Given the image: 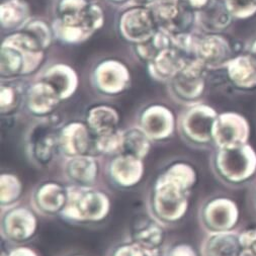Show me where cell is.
I'll use <instances>...</instances> for the list:
<instances>
[{
    "label": "cell",
    "instance_id": "obj_1",
    "mask_svg": "<svg viewBox=\"0 0 256 256\" xmlns=\"http://www.w3.org/2000/svg\"><path fill=\"white\" fill-rule=\"evenodd\" d=\"M47 52L24 30L4 34L0 45V78L18 80L36 76L45 66Z\"/></svg>",
    "mask_w": 256,
    "mask_h": 256
},
{
    "label": "cell",
    "instance_id": "obj_2",
    "mask_svg": "<svg viewBox=\"0 0 256 256\" xmlns=\"http://www.w3.org/2000/svg\"><path fill=\"white\" fill-rule=\"evenodd\" d=\"M92 0H55L51 20L55 38L66 46H77L92 38L86 26Z\"/></svg>",
    "mask_w": 256,
    "mask_h": 256
},
{
    "label": "cell",
    "instance_id": "obj_3",
    "mask_svg": "<svg viewBox=\"0 0 256 256\" xmlns=\"http://www.w3.org/2000/svg\"><path fill=\"white\" fill-rule=\"evenodd\" d=\"M212 168L222 182L232 186H242L256 174V151L249 143L217 148L212 156Z\"/></svg>",
    "mask_w": 256,
    "mask_h": 256
},
{
    "label": "cell",
    "instance_id": "obj_4",
    "mask_svg": "<svg viewBox=\"0 0 256 256\" xmlns=\"http://www.w3.org/2000/svg\"><path fill=\"white\" fill-rule=\"evenodd\" d=\"M68 198L61 217L72 223H98L110 214V200L94 186H67Z\"/></svg>",
    "mask_w": 256,
    "mask_h": 256
},
{
    "label": "cell",
    "instance_id": "obj_5",
    "mask_svg": "<svg viewBox=\"0 0 256 256\" xmlns=\"http://www.w3.org/2000/svg\"><path fill=\"white\" fill-rule=\"evenodd\" d=\"M190 192L178 184L158 176L151 194L152 215L162 224H174L186 217L190 206Z\"/></svg>",
    "mask_w": 256,
    "mask_h": 256
},
{
    "label": "cell",
    "instance_id": "obj_6",
    "mask_svg": "<svg viewBox=\"0 0 256 256\" xmlns=\"http://www.w3.org/2000/svg\"><path fill=\"white\" fill-rule=\"evenodd\" d=\"M60 122L54 114L38 118L26 135V152L38 167H46L59 152Z\"/></svg>",
    "mask_w": 256,
    "mask_h": 256
},
{
    "label": "cell",
    "instance_id": "obj_7",
    "mask_svg": "<svg viewBox=\"0 0 256 256\" xmlns=\"http://www.w3.org/2000/svg\"><path fill=\"white\" fill-rule=\"evenodd\" d=\"M90 81L98 94L114 98L130 88L132 72L124 60L118 57H104L92 68Z\"/></svg>",
    "mask_w": 256,
    "mask_h": 256
},
{
    "label": "cell",
    "instance_id": "obj_8",
    "mask_svg": "<svg viewBox=\"0 0 256 256\" xmlns=\"http://www.w3.org/2000/svg\"><path fill=\"white\" fill-rule=\"evenodd\" d=\"M218 116L217 110L208 104L198 102L188 106L178 120L182 137L198 147L212 144V129Z\"/></svg>",
    "mask_w": 256,
    "mask_h": 256
},
{
    "label": "cell",
    "instance_id": "obj_9",
    "mask_svg": "<svg viewBox=\"0 0 256 256\" xmlns=\"http://www.w3.org/2000/svg\"><path fill=\"white\" fill-rule=\"evenodd\" d=\"M208 70L196 59L190 60L184 68L166 85L176 102L186 106L200 102L206 86Z\"/></svg>",
    "mask_w": 256,
    "mask_h": 256
},
{
    "label": "cell",
    "instance_id": "obj_10",
    "mask_svg": "<svg viewBox=\"0 0 256 256\" xmlns=\"http://www.w3.org/2000/svg\"><path fill=\"white\" fill-rule=\"evenodd\" d=\"M116 30L122 40L133 46L152 38L157 32L158 26L149 8L129 6L120 10L116 20Z\"/></svg>",
    "mask_w": 256,
    "mask_h": 256
},
{
    "label": "cell",
    "instance_id": "obj_11",
    "mask_svg": "<svg viewBox=\"0 0 256 256\" xmlns=\"http://www.w3.org/2000/svg\"><path fill=\"white\" fill-rule=\"evenodd\" d=\"M158 30L174 36L196 30V12L184 0H155L149 8Z\"/></svg>",
    "mask_w": 256,
    "mask_h": 256
},
{
    "label": "cell",
    "instance_id": "obj_12",
    "mask_svg": "<svg viewBox=\"0 0 256 256\" xmlns=\"http://www.w3.org/2000/svg\"><path fill=\"white\" fill-rule=\"evenodd\" d=\"M200 220L208 233L231 232L239 223L240 210L232 198L216 196L202 206Z\"/></svg>",
    "mask_w": 256,
    "mask_h": 256
},
{
    "label": "cell",
    "instance_id": "obj_13",
    "mask_svg": "<svg viewBox=\"0 0 256 256\" xmlns=\"http://www.w3.org/2000/svg\"><path fill=\"white\" fill-rule=\"evenodd\" d=\"M249 139L250 124L244 116L233 112L219 114L212 129V144L216 148L248 144Z\"/></svg>",
    "mask_w": 256,
    "mask_h": 256
},
{
    "label": "cell",
    "instance_id": "obj_14",
    "mask_svg": "<svg viewBox=\"0 0 256 256\" xmlns=\"http://www.w3.org/2000/svg\"><path fill=\"white\" fill-rule=\"evenodd\" d=\"M176 124L172 108L162 104H153L142 110L138 126L153 142H162L174 135Z\"/></svg>",
    "mask_w": 256,
    "mask_h": 256
},
{
    "label": "cell",
    "instance_id": "obj_15",
    "mask_svg": "<svg viewBox=\"0 0 256 256\" xmlns=\"http://www.w3.org/2000/svg\"><path fill=\"white\" fill-rule=\"evenodd\" d=\"M38 229L34 212L24 206H14L4 212L2 218V235L12 243H22L32 239Z\"/></svg>",
    "mask_w": 256,
    "mask_h": 256
},
{
    "label": "cell",
    "instance_id": "obj_16",
    "mask_svg": "<svg viewBox=\"0 0 256 256\" xmlns=\"http://www.w3.org/2000/svg\"><path fill=\"white\" fill-rule=\"evenodd\" d=\"M233 58L231 42L223 34H200L196 50V59L208 71L225 68Z\"/></svg>",
    "mask_w": 256,
    "mask_h": 256
},
{
    "label": "cell",
    "instance_id": "obj_17",
    "mask_svg": "<svg viewBox=\"0 0 256 256\" xmlns=\"http://www.w3.org/2000/svg\"><path fill=\"white\" fill-rule=\"evenodd\" d=\"M61 102L59 94L47 81L34 77L28 85L24 106L32 116L40 118L52 116Z\"/></svg>",
    "mask_w": 256,
    "mask_h": 256
},
{
    "label": "cell",
    "instance_id": "obj_18",
    "mask_svg": "<svg viewBox=\"0 0 256 256\" xmlns=\"http://www.w3.org/2000/svg\"><path fill=\"white\" fill-rule=\"evenodd\" d=\"M94 139L86 122H70L60 129L59 152L65 158L94 153Z\"/></svg>",
    "mask_w": 256,
    "mask_h": 256
},
{
    "label": "cell",
    "instance_id": "obj_19",
    "mask_svg": "<svg viewBox=\"0 0 256 256\" xmlns=\"http://www.w3.org/2000/svg\"><path fill=\"white\" fill-rule=\"evenodd\" d=\"M108 174L114 186L120 188H132L139 184L145 174V166L142 159L120 153L110 160Z\"/></svg>",
    "mask_w": 256,
    "mask_h": 256
},
{
    "label": "cell",
    "instance_id": "obj_20",
    "mask_svg": "<svg viewBox=\"0 0 256 256\" xmlns=\"http://www.w3.org/2000/svg\"><path fill=\"white\" fill-rule=\"evenodd\" d=\"M50 83L59 94L62 102L70 100L79 88V75L75 68L64 62L45 65L34 76Z\"/></svg>",
    "mask_w": 256,
    "mask_h": 256
},
{
    "label": "cell",
    "instance_id": "obj_21",
    "mask_svg": "<svg viewBox=\"0 0 256 256\" xmlns=\"http://www.w3.org/2000/svg\"><path fill=\"white\" fill-rule=\"evenodd\" d=\"M192 60L172 44L162 50L149 64L146 65L148 75L159 83L167 84L172 81Z\"/></svg>",
    "mask_w": 256,
    "mask_h": 256
},
{
    "label": "cell",
    "instance_id": "obj_22",
    "mask_svg": "<svg viewBox=\"0 0 256 256\" xmlns=\"http://www.w3.org/2000/svg\"><path fill=\"white\" fill-rule=\"evenodd\" d=\"M68 198L67 188L56 182H46L40 184L32 194V206L42 215H60Z\"/></svg>",
    "mask_w": 256,
    "mask_h": 256
},
{
    "label": "cell",
    "instance_id": "obj_23",
    "mask_svg": "<svg viewBox=\"0 0 256 256\" xmlns=\"http://www.w3.org/2000/svg\"><path fill=\"white\" fill-rule=\"evenodd\" d=\"M64 174L74 186H94L100 176V164L92 154L66 158Z\"/></svg>",
    "mask_w": 256,
    "mask_h": 256
},
{
    "label": "cell",
    "instance_id": "obj_24",
    "mask_svg": "<svg viewBox=\"0 0 256 256\" xmlns=\"http://www.w3.org/2000/svg\"><path fill=\"white\" fill-rule=\"evenodd\" d=\"M233 16L228 10L224 0H212L204 8L196 12V30L202 34H223Z\"/></svg>",
    "mask_w": 256,
    "mask_h": 256
},
{
    "label": "cell",
    "instance_id": "obj_25",
    "mask_svg": "<svg viewBox=\"0 0 256 256\" xmlns=\"http://www.w3.org/2000/svg\"><path fill=\"white\" fill-rule=\"evenodd\" d=\"M130 234L133 242L153 250H158L165 238L163 224L147 214H140L133 220Z\"/></svg>",
    "mask_w": 256,
    "mask_h": 256
},
{
    "label": "cell",
    "instance_id": "obj_26",
    "mask_svg": "<svg viewBox=\"0 0 256 256\" xmlns=\"http://www.w3.org/2000/svg\"><path fill=\"white\" fill-rule=\"evenodd\" d=\"M32 16L28 0H2L0 4V26L4 34L22 30Z\"/></svg>",
    "mask_w": 256,
    "mask_h": 256
},
{
    "label": "cell",
    "instance_id": "obj_27",
    "mask_svg": "<svg viewBox=\"0 0 256 256\" xmlns=\"http://www.w3.org/2000/svg\"><path fill=\"white\" fill-rule=\"evenodd\" d=\"M225 69L228 79L236 88L241 90L256 88V60L250 54L234 57Z\"/></svg>",
    "mask_w": 256,
    "mask_h": 256
},
{
    "label": "cell",
    "instance_id": "obj_28",
    "mask_svg": "<svg viewBox=\"0 0 256 256\" xmlns=\"http://www.w3.org/2000/svg\"><path fill=\"white\" fill-rule=\"evenodd\" d=\"M242 250L239 232L208 233L200 247L202 256H237Z\"/></svg>",
    "mask_w": 256,
    "mask_h": 256
},
{
    "label": "cell",
    "instance_id": "obj_29",
    "mask_svg": "<svg viewBox=\"0 0 256 256\" xmlns=\"http://www.w3.org/2000/svg\"><path fill=\"white\" fill-rule=\"evenodd\" d=\"M120 116L116 108L108 104L92 106L86 114L85 122L88 124L94 136L112 132L118 129Z\"/></svg>",
    "mask_w": 256,
    "mask_h": 256
},
{
    "label": "cell",
    "instance_id": "obj_30",
    "mask_svg": "<svg viewBox=\"0 0 256 256\" xmlns=\"http://www.w3.org/2000/svg\"><path fill=\"white\" fill-rule=\"evenodd\" d=\"M24 79L2 80L0 85V112L2 116H10L16 112L24 104V98L28 88Z\"/></svg>",
    "mask_w": 256,
    "mask_h": 256
},
{
    "label": "cell",
    "instance_id": "obj_31",
    "mask_svg": "<svg viewBox=\"0 0 256 256\" xmlns=\"http://www.w3.org/2000/svg\"><path fill=\"white\" fill-rule=\"evenodd\" d=\"M152 142L139 126L129 128L122 134V153L144 160L151 151Z\"/></svg>",
    "mask_w": 256,
    "mask_h": 256
},
{
    "label": "cell",
    "instance_id": "obj_32",
    "mask_svg": "<svg viewBox=\"0 0 256 256\" xmlns=\"http://www.w3.org/2000/svg\"><path fill=\"white\" fill-rule=\"evenodd\" d=\"M172 46V38L163 30H158L157 32L141 44L133 45L132 51L135 57L145 66L149 64L162 50Z\"/></svg>",
    "mask_w": 256,
    "mask_h": 256
},
{
    "label": "cell",
    "instance_id": "obj_33",
    "mask_svg": "<svg viewBox=\"0 0 256 256\" xmlns=\"http://www.w3.org/2000/svg\"><path fill=\"white\" fill-rule=\"evenodd\" d=\"M167 180L178 184L190 192L198 182V172L194 167L186 162H176L169 165L161 174Z\"/></svg>",
    "mask_w": 256,
    "mask_h": 256
},
{
    "label": "cell",
    "instance_id": "obj_34",
    "mask_svg": "<svg viewBox=\"0 0 256 256\" xmlns=\"http://www.w3.org/2000/svg\"><path fill=\"white\" fill-rule=\"evenodd\" d=\"M22 194V182L14 174L0 176V204L4 208L16 206Z\"/></svg>",
    "mask_w": 256,
    "mask_h": 256
},
{
    "label": "cell",
    "instance_id": "obj_35",
    "mask_svg": "<svg viewBox=\"0 0 256 256\" xmlns=\"http://www.w3.org/2000/svg\"><path fill=\"white\" fill-rule=\"evenodd\" d=\"M22 30L32 34L46 51L52 47L56 40L52 22L44 18L32 16Z\"/></svg>",
    "mask_w": 256,
    "mask_h": 256
},
{
    "label": "cell",
    "instance_id": "obj_36",
    "mask_svg": "<svg viewBox=\"0 0 256 256\" xmlns=\"http://www.w3.org/2000/svg\"><path fill=\"white\" fill-rule=\"evenodd\" d=\"M124 131L116 129L112 132L94 136V152L102 155H116L122 153Z\"/></svg>",
    "mask_w": 256,
    "mask_h": 256
},
{
    "label": "cell",
    "instance_id": "obj_37",
    "mask_svg": "<svg viewBox=\"0 0 256 256\" xmlns=\"http://www.w3.org/2000/svg\"><path fill=\"white\" fill-rule=\"evenodd\" d=\"M233 18L245 20L256 14V0H224Z\"/></svg>",
    "mask_w": 256,
    "mask_h": 256
},
{
    "label": "cell",
    "instance_id": "obj_38",
    "mask_svg": "<svg viewBox=\"0 0 256 256\" xmlns=\"http://www.w3.org/2000/svg\"><path fill=\"white\" fill-rule=\"evenodd\" d=\"M112 256H158V250L148 249L132 241L118 246Z\"/></svg>",
    "mask_w": 256,
    "mask_h": 256
},
{
    "label": "cell",
    "instance_id": "obj_39",
    "mask_svg": "<svg viewBox=\"0 0 256 256\" xmlns=\"http://www.w3.org/2000/svg\"><path fill=\"white\" fill-rule=\"evenodd\" d=\"M239 240L242 250L256 255V226L239 232Z\"/></svg>",
    "mask_w": 256,
    "mask_h": 256
},
{
    "label": "cell",
    "instance_id": "obj_40",
    "mask_svg": "<svg viewBox=\"0 0 256 256\" xmlns=\"http://www.w3.org/2000/svg\"><path fill=\"white\" fill-rule=\"evenodd\" d=\"M166 256H198V254L192 245L180 243L170 248Z\"/></svg>",
    "mask_w": 256,
    "mask_h": 256
},
{
    "label": "cell",
    "instance_id": "obj_41",
    "mask_svg": "<svg viewBox=\"0 0 256 256\" xmlns=\"http://www.w3.org/2000/svg\"><path fill=\"white\" fill-rule=\"evenodd\" d=\"M8 256H40L34 249L26 246L14 248L8 252Z\"/></svg>",
    "mask_w": 256,
    "mask_h": 256
},
{
    "label": "cell",
    "instance_id": "obj_42",
    "mask_svg": "<svg viewBox=\"0 0 256 256\" xmlns=\"http://www.w3.org/2000/svg\"><path fill=\"white\" fill-rule=\"evenodd\" d=\"M212 2V0H184V2L186 4H188L196 12L204 8Z\"/></svg>",
    "mask_w": 256,
    "mask_h": 256
},
{
    "label": "cell",
    "instance_id": "obj_43",
    "mask_svg": "<svg viewBox=\"0 0 256 256\" xmlns=\"http://www.w3.org/2000/svg\"><path fill=\"white\" fill-rule=\"evenodd\" d=\"M104 2L116 8L122 10V8H124L126 6H131L133 0H104Z\"/></svg>",
    "mask_w": 256,
    "mask_h": 256
},
{
    "label": "cell",
    "instance_id": "obj_44",
    "mask_svg": "<svg viewBox=\"0 0 256 256\" xmlns=\"http://www.w3.org/2000/svg\"><path fill=\"white\" fill-rule=\"evenodd\" d=\"M154 2H155V0H133L131 6L150 8Z\"/></svg>",
    "mask_w": 256,
    "mask_h": 256
},
{
    "label": "cell",
    "instance_id": "obj_45",
    "mask_svg": "<svg viewBox=\"0 0 256 256\" xmlns=\"http://www.w3.org/2000/svg\"><path fill=\"white\" fill-rule=\"evenodd\" d=\"M250 55H251L252 57H254V59L256 60V40L254 42V44H253V45H252V47H251Z\"/></svg>",
    "mask_w": 256,
    "mask_h": 256
},
{
    "label": "cell",
    "instance_id": "obj_46",
    "mask_svg": "<svg viewBox=\"0 0 256 256\" xmlns=\"http://www.w3.org/2000/svg\"><path fill=\"white\" fill-rule=\"evenodd\" d=\"M237 256H256V255H254V254H252V253H250V252H248V251L241 250V252H240Z\"/></svg>",
    "mask_w": 256,
    "mask_h": 256
},
{
    "label": "cell",
    "instance_id": "obj_47",
    "mask_svg": "<svg viewBox=\"0 0 256 256\" xmlns=\"http://www.w3.org/2000/svg\"><path fill=\"white\" fill-rule=\"evenodd\" d=\"M252 202H253V206L256 210V186H255V188L253 190V192H252Z\"/></svg>",
    "mask_w": 256,
    "mask_h": 256
},
{
    "label": "cell",
    "instance_id": "obj_48",
    "mask_svg": "<svg viewBox=\"0 0 256 256\" xmlns=\"http://www.w3.org/2000/svg\"><path fill=\"white\" fill-rule=\"evenodd\" d=\"M2 256H8V252L2 251Z\"/></svg>",
    "mask_w": 256,
    "mask_h": 256
},
{
    "label": "cell",
    "instance_id": "obj_49",
    "mask_svg": "<svg viewBox=\"0 0 256 256\" xmlns=\"http://www.w3.org/2000/svg\"><path fill=\"white\" fill-rule=\"evenodd\" d=\"M71 256H83V255H80V254H74V255H71Z\"/></svg>",
    "mask_w": 256,
    "mask_h": 256
}]
</instances>
